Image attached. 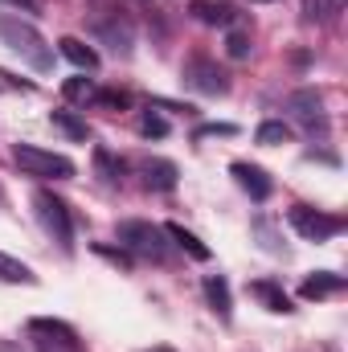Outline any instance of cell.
Returning <instances> with one entry per match:
<instances>
[{
  "label": "cell",
  "mask_w": 348,
  "mask_h": 352,
  "mask_svg": "<svg viewBox=\"0 0 348 352\" xmlns=\"http://www.w3.org/2000/svg\"><path fill=\"white\" fill-rule=\"evenodd\" d=\"M0 41L12 50V54H21L33 70H41V74H50L54 70V45L41 37V29L33 25V21H25V16H0Z\"/></svg>",
  "instance_id": "6da1fadb"
},
{
  "label": "cell",
  "mask_w": 348,
  "mask_h": 352,
  "mask_svg": "<svg viewBox=\"0 0 348 352\" xmlns=\"http://www.w3.org/2000/svg\"><path fill=\"white\" fill-rule=\"evenodd\" d=\"M184 87L201 90V94H226L230 90V78H226V70L217 62L193 58V62H184Z\"/></svg>",
  "instance_id": "52a82bcc"
},
{
  "label": "cell",
  "mask_w": 348,
  "mask_h": 352,
  "mask_svg": "<svg viewBox=\"0 0 348 352\" xmlns=\"http://www.w3.org/2000/svg\"><path fill=\"white\" fill-rule=\"evenodd\" d=\"M94 33H98L102 41H111L115 54H131V25H127V21H119V16H115V21H98Z\"/></svg>",
  "instance_id": "5bb4252c"
},
{
  "label": "cell",
  "mask_w": 348,
  "mask_h": 352,
  "mask_svg": "<svg viewBox=\"0 0 348 352\" xmlns=\"http://www.w3.org/2000/svg\"><path fill=\"white\" fill-rule=\"evenodd\" d=\"M205 299H209V307H213L221 320H230L234 303H230V283H226L221 274H209V278H205Z\"/></svg>",
  "instance_id": "2e32d148"
},
{
  "label": "cell",
  "mask_w": 348,
  "mask_h": 352,
  "mask_svg": "<svg viewBox=\"0 0 348 352\" xmlns=\"http://www.w3.org/2000/svg\"><path fill=\"white\" fill-rule=\"evenodd\" d=\"M287 107H291V111H295V119H299L303 127H312V131L328 123V119H324V98H320L316 90H295V94L287 98Z\"/></svg>",
  "instance_id": "ba28073f"
},
{
  "label": "cell",
  "mask_w": 348,
  "mask_h": 352,
  "mask_svg": "<svg viewBox=\"0 0 348 352\" xmlns=\"http://www.w3.org/2000/svg\"><path fill=\"white\" fill-rule=\"evenodd\" d=\"M259 144H266V148H274V144H287L291 140V127L283 123V119H266L259 127V135H254Z\"/></svg>",
  "instance_id": "ffe728a7"
},
{
  "label": "cell",
  "mask_w": 348,
  "mask_h": 352,
  "mask_svg": "<svg viewBox=\"0 0 348 352\" xmlns=\"http://www.w3.org/2000/svg\"><path fill=\"white\" fill-rule=\"evenodd\" d=\"M94 102H102V107H127V94H115V90H94Z\"/></svg>",
  "instance_id": "d4e9b609"
},
{
  "label": "cell",
  "mask_w": 348,
  "mask_h": 352,
  "mask_svg": "<svg viewBox=\"0 0 348 352\" xmlns=\"http://www.w3.org/2000/svg\"><path fill=\"white\" fill-rule=\"evenodd\" d=\"M140 173H144V184H148V188H160V192H173L176 176H180L173 160H160V156L144 160V168H140Z\"/></svg>",
  "instance_id": "8fae6325"
},
{
  "label": "cell",
  "mask_w": 348,
  "mask_h": 352,
  "mask_svg": "<svg viewBox=\"0 0 348 352\" xmlns=\"http://www.w3.org/2000/svg\"><path fill=\"white\" fill-rule=\"evenodd\" d=\"M94 160H98V168H102V176H107V180H119V176H123V160H119V164H115V160H111V156H107V152H98V156H94Z\"/></svg>",
  "instance_id": "cb8c5ba5"
},
{
  "label": "cell",
  "mask_w": 348,
  "mask_h": 352,
  "mask_svg": "<svg viewBox=\"0 0 348 352\" xmlns=\"http://www.w3.org/2000/svg\"><path fill=\"white\" fill-rule=\"evenodd\" d=\"M254 4H270V0H254Z\"/></svg>",
  "instance_id": "f1b7e54d"
},
{
  "label": "cell",
  "mask_w": 348,
  "mask_h": 352,
  "mask_svg": "<svg viewBox=\"0 0 348 352\" xmlns=\"http://www.w3.org/2000/svg\"><path fill=\"white\" fill-rule=\"evenodd\" d=\"M0 205H4V192H0Z\"/></svg>",
  "instance_id": "f546056e"
},
{
  "label": "cell",
  "mask_w": 348,
  "mask_h": 352,
  "mask_svg": "<svg viewBox=\"0 0 348 352\" xmlns=\"http://www.w3.org/2000/svg\"><path fill=\"white\" fill-rule=\"evenodd\" d=\"M66 98H74V102H87V98H94V82H90V78H83V74H78V78H66Z\"/></svg>",
  "instance_id": "44dd1931"
},
{
  "label": "cell",
  "mask_w": 348,
  "mask_h": 352,
  "mask_svg": "<svg viewBox=\"0 0 348 352\" xmlns=\"http://www.w3.org/2000/svg\"><path fill=\"white\" fill-rule=\"evenodd\" d=\"M197 135H201V140H205V135H234V127H230V123H209V127H201Z\"/></svg>",
  "instance_id": "484cf974"
},
{
  "label": "cell",
  "mask_w": 348,
  "mask_h": 352,
  "mask_svg": "<svg viewBox=\"0 0 348 352\" xmlns=\"http://www.w3.org/2000/svg\"><path fill=\"white\" fill-rule=\"evenodd\" d=\"M58 45H62V58L74 62L78 70H87V74L90 70H98V54H94V45H87L83 37H62Z\"/></svg>",
  "instance_id": "4fadbf2b"
},
{
  "label": "cell",
  "mask_w": 348,
  "mask_h": 352,
  "mask_svg": "<svg viewBox=\"0 0 348 352\" xmlns=\"http://www.w3.org/2000/svg\"><path fill=\"white\" fill-rule=\"evenodd\" d=\"M140 131H144V135H156V140H160V135H168V123H164V119H160L156 111H148V115L140 119Z\"/></svg>",
  "instance_id": "603a6c76"
},
{
  "label": "cell",
  "mask_w": 348,
  "mask_h": 352,
  "mask_svg": "<svg viewBox=\"0 0 348 352\" xmlns=\"http://www.w3.org/2000/svg\"><path fill=\"white\" fill-rule=\"evenodd\" d=\"M188 8H193V16H197L201 25H217V29L238 25V8L226 4V0H193Z\"/></svg>",
  "instance_id": "9c48e42d"
},
{
  "label": "cell",
  "mask_w": 348,
  "mask_h": 352,
  "mask_svg": "<svg viewBox=\"0 0 348 352\" xmlns=\"http://www.w3.org/2000/svg\"><path fill=\"white\" fill-rule=\"evenodd\" d=\"M50 123H54L58 131H66L70 140H90V127H87V119H78L74 111H54V115H50Z\"/></svg>",
  "instance_id": "d6986e66"
},
{
  "label": "cell",
  "mask_w": 348,
  "mask_h": 352,
  "mask_svg": "<svg viewBox=\"0 0 348 352\" xmlns=\"http://www.w3.org/2000/svg\"><path fill=\"white\" fill-rule=\"evenodd\" d=\"M144 352H176V349H164V344H156V349H144Z\"/></svg>",
  "instance_id": "83f0119b"
},
{
  "label": "cell",
  "mask_w": 348,
  "mask_h": 352,
  "mask_svg": "<svg viewBox=\"0 0 348 352\" xmlns=\"http://www.w3.org/2000/svg\"><path fill=\"white\" fill-rule=\"evenodd\" d=\"M29 340L37 352H83L78 332L66 320H29Z\"/></svg>",
  "instance_id": "5b68a950"
},
{
  "label": "cell",
  "mask_w": 348,
  "mask_h": 352,
  "mask_svg": "<svg viewBox=\"0 0 348 352\" xmlns=\"http://www.w3.org/2000/svg\"><path fill=\"white\" fill-rule=\"evenodd\" d=\"M12 160L25 176H37V180H70L74 176V160L62 156V152H45L37 144H17L12 148Z\"/></svg>",
  "instance_id": "3957f363"
},
{
  "label": "cell",
  "mask_w": 348,
  "mask_h": 352,
  "mask_svg": "<svg viewBox=\"0 0 348 352\" xmlns=\"http://www.w3.org/2000/svg\"><path fill=\"white\" fill-rule=\"evenodd\" d=\"M33 205H37V221H41V230H45L62 250H70V246H74V221H70L66 201L54 197L50 188H37V192H33Z\"/></svg>",
  "instance_id": "277c9868"
},
{
  "label": "cell",
  "mask_w": 348,
  "mask_h": 352,
  "mask_svg": "<svg viewBox=\"0 0 348 352\" xmlns=\"http://www.w3.org/2000/svg\"><path fill=\"white\" fill-rule=\"evenodd\" d=\"M340 287H345V278H340V274H332V270H316V274H307V278H303L299 295H303V299H324V295H336Z\"/></svg>",
  "instance_id": "7c38bea8"
},
{
  "label": "cell",
  "mask_w": 348,
  "mask_h": 352,
  "mask_svg": "<svg viewBox=\"0 0 348 352\" xmlns=\"http://www.w3.org/2000/svg\"><path fill=\"white\" fill-rule=\"evenodd\" d=\"M291 226H295L307 242H328V238H336V234L345 230L340 217L320 213V209H312V205H295V209H291Z\"/></svg>",
  "instance_id": "8992f818"
},
{
  "label": "cell",
  "mask_w": 348,
  "mask_h": 352,
  "mask_svg": "<svg viewBox=\"0 0 348 352\" xmlns=\"http://www.w3.org/2000/svg\"><path fill=\"white\" fill-rule=\"evenodd\" d=\"M164 234L173 238V242L180 246V250H184V254H188V258H197V263H205V258H209V246H205V242H201L193 230H184V226L168 221V226H164Z\"/></svg>",
  "instance_id": "9a60e30c"
},
{
  "label": "cell",
  "mask_w": 348,
  "mask_h": 352,
  "mask_svg": "<svg viewBox=\"0 0 348 352\" xmlns=\"http://www.w3.org/2000/svg\"><path fill=\"white\" fill-rule=\"evenodd\" d=\"M119 246L131 250V254H140V258H152V263L168 258V234L156 221H140V217L119 221Z\"/></svg>",
  "instance_id": "7a4b0ae2"
},
{
  "label": "cell",
  "mask_w": 348,
  "mask_h": 352,
  "mask_svg": "<svg viewBox=\"0 0 348 352\" xmlns=\"http://www.w3.org/2000/svg\"><path fill=\"white\" fill-rule=\"evenodd\" d=\"M250 295L266 303V311H279V316H287V311H291L287 291H283V287H274V283H250Z\"/></svg>",
  "instance_id": "e0dca14e"
},
{
  "label": "cell",
  "mask_w": 348,
  "mask_h": 352,
  "mask_svg": "<svg viewBox=\"0 0 348 352\" xmlns=\"http://www.w3.org/2000/svg\"><path fill=\"white\" fill-rule=\"evenodd\" d=\"M0 4H8V8H21V12H37V8H41V0H0Z\"/></svg>",
  "instance_id": "4316f807"
},
{
  "label": "cell",
  "mask_w": 348,
  "mask_h": 352,
  "mask_svg": "<svg viewBox=\"0 0 348 352\" xmlns=\"http://www.w3.org/2000/svg\"><path fill=\"white\" fill-rule=\"evenodd\" d=\"M230 173H234V180H238V184H242V188H246V192H250L254 201H266V197L274 192V180L262 173L259 164H246V160H238V164H234Z\"/></svg>",
  "instance_id": "30bf717a"
},
{
  "label": "cell",
  "mask_w": 348,
  "mask_h": 352,
  "mask_svg": "<svg viewBox=\"0 0 348 352\" xmlns=\"http://www.w3.org/2000/svg\"><path fill=\"white\" fill-rule=\"evenodd\" d=\"M226 54H230L234 62L250 58V37H246V33H230V37H226Z\"/></svg>",
  "instance_id": "7402d4cb"
},
{
  "label": "cell",
  "mask_w": 348,
  "mask_h": 352,
  "mask_svg": "<svg viewBox=\"0 0 348 352\" xmlns=\"http://www.w3.org/2000/svg\"><path fill=\"white\" fill-rule=\"evenodd\" d=\"M0 283L33 287V283H37V274H33V266H25L21 258H12V254H0Z\"/></svg>",
  "instance_id": "ac0fdd59"
}]
</instances>
